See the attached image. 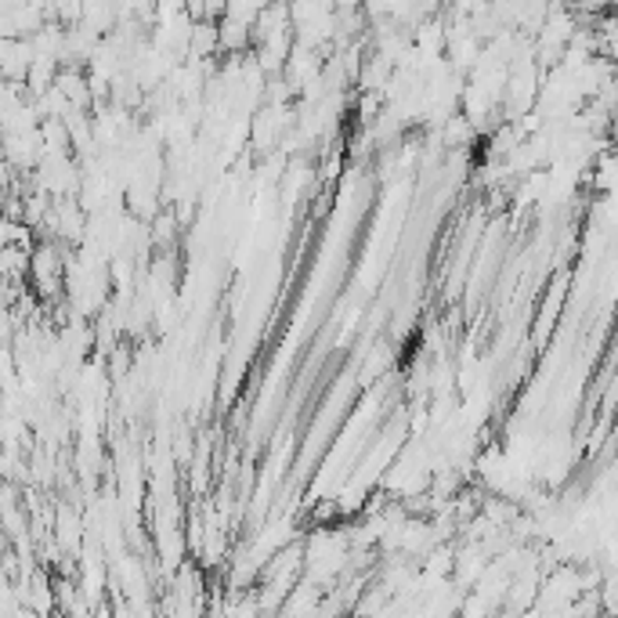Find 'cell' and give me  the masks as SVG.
I'll list each match as a JSON object with an SVG mask.
<instances>
[]
</instances>
